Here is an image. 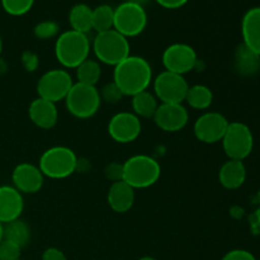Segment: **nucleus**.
Returning <instances> with one entry per match:
<instances>
[{
	"instance_id": "obj_1",
	"label": "nucleus",
	"mask_w": 260,
	"mask_h": 260,
	"mask_svg": "<svg viewBox=\"0 0 260 260\" xmlns=\"http://www.w3.org/2000/svg\"><path fill=\"white\" fill-rule=\"evenodd\" d=\"M113 81L124 96H134L147 90L152 81V69L144 57L129 55L114 66Z\"/></svg>"
},
{
	"instance_id": "obj_2",
	"label": "nucleus",
	"mask_w": 260,
	"mask_h": 260,
	"mask_svg": "<svg viewBox=\"0 0 260 260\" xmlns=\"http://www.w3.org/2000/svg\"><path fill=\"white\" fill-rule=\"evenodd\" d=\"M90 41L88 36L69 29L61 33L55 43V56L65 69H76L83 61L89 58Z\"/></svg>"
},
{
	"instance_id": "obj_3",
	"label": "nucleus",
	"mask_w": 260,
	"mask_h": 260,
	"mask_svg": "<svg viewBox=\"0 0 260 260\" xmlns=\"http://www.w3.org/2000/svg\"><path fill=\"white\" fill-rule=\"evenodd\" d=\"M160 164L149 155H134L123 162V182L134 189H145L159 180Z\"/></svg>"
},
{
	"instance_id": "obj_4",
	"label": "nucleus",
	"mask_w": 260,
	"mask_h": 260,
	"mask_svg": "<svg viewBox=\"0 0 260 260\" xmlns=\"http://www.w3.org/2000/svg\"><path fill=\"white\" fill-rule=\"evenodd\" d=\"M78 159L70 147L53 146L41 155L38 168L50 179H65L76 172Z\"/></svg>"
},
{
	"instance_id": "obj_5",
	"label": "nucleus",
	"mask_w": 260,
	"mask_h": 260,
	"mask_svg": "<svg viewBox=\"0 0 260 260\" xmlns=\"http://www.w3.org/2000/svg\"><path fill=\"white\" fill-rule=\"evenodd\" d=\"M93 51L99 62L116 66L129 56L128 38L122 36L116 29L96 33L93 41Z\"/></svg>"
},
{
	"instance_id": "obj_6",
	"label": "nucleus",
	"mask_w": 260,
	"mask_h": 260,
	"mask_svg": "<svg viewBox=\"0 0 260 260\" xmlns=\"http://www.w3.org/2000/svg\"><path fill=\"white\" fill-rule=\"evenodd\" d=\"M102 99L95 86L74 83L65 98L66 109L79 119L93 117L101 108Z\"/></svg>"
},
{
	"instance_id": "obj_7",
	"label": "nucleus",
	"mask_w": 260,
	"mask_h": 260,
	"mask_svg": "<svg viewBox=\"0 0 260 260\" xmlns=\"http://www.w3.org/2000/svg\"><path fill=\"white\" fill-rule=\"evenodd\" d=\"M221 142L229 159L244 161L253 151L254 136L248 124L230 122Z\"/></svg>"
},
{
	"instance_id": "obj_8",
	"label": "nucleus",
	"mask_w": 260,
	"mask_h": 260,
	"mask_svg": "<svg viewBox=\"0 0 260 260\" xmlns=\"http://www.w3.org/2000/svg\"><path fill=\"white\" fill-rule=\"evenodd\" d=\"M147 24L146 10L141 5L124 2L114 9L113 29L126 38L141 35Z\"/></svg>"
},
{
	"instance_id": "obj_9",
	"label": "nucleus",
	"mask_w": 260,
	"mask_h": 260,
	"mask_svg": "<svg viewBox=\"0 0 260 260\" xmlns=\"http://www.w3.org/2000/svg\"><path fill=\"white\" fill-rule=\"evenodd\" d=\"M74 85L73 76L65 69H52L43 74L37 83L38 96L52 103L65 101Z\"/></svg>"
},
{
	"instance_id": "obj_10",
	"label": "nucleus",
	"mask_w": 260,
	"mask_h": 260,
	"mask_svg": "<svg viewBox=\"0 0 260 260\" xmlns=\"http://www.w3.org/2000/svg\"><path fill=\"white\" fill-rule=\"evenodd\" d=\"M154 95L161 103H183L189 89L183 75L164 70L154 79Z\"/></svg>"
},
{
	"instance_id": "obj_11",
	"label": "nucleus",
	"mask_w": 260,
	"mask_h": 260,
	"mask_svg": "<svg viewBox=\"0 0 260 260\" xmlns=\"http://www.w3.org/2000/svg\"><path fill=\"white\" fill-rule=\"evenodd\" d=\"M198 62L200 60L197 52L187 43H173L165 48L162 53V65L165 70L183 76L194 70Z\"/></svg>"
},
{
	"instance_id": "obj_12",
	"label": "nucleus",
	"mask_w": 260,
	"mask_h": 260,
	"mask_svg": "<svg viewBox=\"0 0 260 260\" xmlns=\"http://www.w3.org/2000/svg\"><path fill=\"white\" fill-rule=\"evenodd\" d=\"M229 123L223 114L218 112H205L194 122L193 131L198 141L203 144H216L222 140Z\"/></svg>"
},
{
	"instance_id": "obj_13",
	"label": "nucleus",
	"mask_w": 260,
	"mask_h": 260,
	"mask_svg": "<svg viewBox=\"0 0 260 260\" xmlns=\"http://www.w3.org/2000/svg\"><path fill=\"white\" fill-rule=\"evenodd\" d=\"M141 121L132 112H119L108 123V134L118 144H129L141 134Z\"/></svg>"
},
{
	"instance_id": "obj_14",
	"label": "nucleus",
	"mask_w": 260,
	"mask_h": 260,
	"mask_svg": "<svg viewBox=\"0 0 260 260\" xmlns=\"http://www.w3.org/2000/svg\"><path fill=\"white\" fill-rule=\"evenodd\" d=\"M152 119L161 131L178 132L187 126L189 114L182 103H160Z\"/></svg>"
},
{
	"instance_id": "obj_15",
	"label": "nucleus",
	"mask_w": 260,
	"mask_h": 260,
	"mask_svg": "<svg viewBox=\"0 0 260 260\" xmlns=\"http://www.w3.org/2000/svg\"><path fill=\"white\" fill-rule=\"evenodd\" d=\"M13 187L22 194H35L43 187L45 175L42 174L38 165L30 162H20L13 169Z\"/></svg>"
},
{
	"instance_id": "obj_16",
	"label": "nucleus",
	"mask_w": 260,
	"mask_h": 260,
	"mask_svg": "<svg viewBox=\"0 0 260 260\" xmlns=\"http://www.w3.org/2000/svg\"><path fill=\"white\" fill-rule=\"evenodd\" d=\"M24 208V200L13 185H0V222H12L20 217Z\"/></svg>"
},
{
	"instance_id": "obj_17",
	"label": "nucleus",
	"mask_w": 260,
	"mask_h": 260,
	"mask_svg": "<svg viewBox=\"0 0 260 260\" xmlns=\"http://www.w3.org/2000/svg\"><path fill=\"white\" fill-rule=\"evenodd\" d=\"M28 117L35 126L42 129H50L58 121V111L56 103L42 98H36L28 107Z\"/></svg>"
},
{
	"instance_id": "obj_18",
	"label": "nucleus",
	"mask_w": 260,
	"mask_h": 260,
	"mask_svg": "<svg viewBox=\"0 0 260 260\" xmlns=\"http://www.w3.org/2000/svg\"><path fill=\"white\" fill-rule=\"evenodd\" d=\"M243 43L260 56V7H254L244 14L241 20Z\"/></svg>"
},
{
	"instance_id": "obj_19",
	"label": "nucleus",
	"mask_w": 260,
	"mask_h": 260,
	"mask_svg": "<svg viewBox=\"0 0 260 260\" xmlns=\"http://www.w3.org/2000/svg\"><path fill=\"white\" fill-rule=\"evenodd\" d=\"M107 201L114 212H128L135 203V189L123 180L114 182L109 187Z\"/></svg>"
},
{
	"instance_id": "obj_20",
	"label": "nucleus",
	"mask_w": 260,
	"mask_h": 260,
	"mask_svg": "<svg viewBox=\"0 0 260 260\" xmlns=\"http://www.w3.org/2000/svg\"><path fill=\"white\" fill-rule=\"evenodd\" d=\"M246 180V168L244 161L231 160L223 162L218 172V182L226 189H239Z\"/></svg>"
},
{
	"instance_id": "obj_21",
	"label": "nucleus",
	"mask_w": 260,
	"mask_h": 260,
	"mask_svg": "<svg viewBox=\"0 0 260 260\" xmlns=\"http://www.w3.org/2000/svg\"><path fill=\"white\" fill-rule=\"evenodd\" d=\"M234 66L239 75L253 76L260 70V56L244 43H240L235 51Z\"/></svg>"
},
{
	"instance_id": "obj_22",
	"label": "nucleus",
	"mask_w": 260,
	"mask_h": 260,
	"mask_svg": "<svg viewBox=\"0 0 260 260\" xmlns=\"http://www.w3.org/2000/svg\"><path fill=\"white\" fill-rule=\"evenodd\" d=\"M71 29L86 35L93 29V9L86 4H75L69 12Z\"/></svg>"
},
{
	"instance_id": "obj_23",
	"label": "nucleus",
	"mask_w": 260,
	"mask_h": 260,
	"mask_svg": "<svg viewBox=\"0 0 260 260\" xmlns=\"http://www.w3.org/2000/svg\"><path fill=\"white\" fill-rule=\"evenodd\" d=\"M3 239L17 244L20 248H24L30 241V228L27 222L20 218L3 225Z\"/></svg>"
},
{
	"instance_id": "obj_24",
	"label": "nucleus",
	"mask_w": 260,
	"mask_h": 260,
	"mask_svg": "<svg viewBox=\"0 0 260 260\" xmlns=\"http://www.w3.org/2000/svg\"><path fill=\"white\" fill-rule=\"evenodd\" d=\"M157 107V98L149 90H144L132 96V113L139 118H154Z\"/></svg>"
},
{
	"instance_id": "obj_25",
	"label": "nucleus",
	"mask_w": 260,
	"mask_h": 260,
	"mask_svg": "<svg viewBox=\"0 0 260 260\" xmlns=\"http://www.w3.org/2000/svg\"><path fill=\"white\" fill-rule=\"evenodd\" d=\"M184 102L190 108L197 109V111H206L212 104L213 93L208 86L197 84V85L189 86Z\"/></svg>"
},
{
	"instance_id": "obj_26",
	"label": "nucleus",
	"mask_w": 260,
	"mask_h": 260,
	"mask_svg": "<svg viewBox=\"0 0 260 260\" xmlns=\"http://www.w3.org/2000/svg\"><path fill=\"white\" fill-rule=\"evenodd\" d=\"M75 70L78 83L85 84V85L95 86L102 75V68L99 61L91 60V58H86L85 61H83Z\"/></svg>"
},
{
	"instance_id": "obj_27",
	"label": "nucleus",
	"mask_w": 260,
	"mask_h": 260,
	"mask_svg": "<svg viewBox=\"0 0 260 260\" xmlns=\"http://www.w3.org/2000/svg\"><path fill=\"white\" fill-rule=\"evenodd\" d=\"M114 9L108 4H102L93 9V29L96 33L113 29Z\"/></svg>"
},
{
	"instance_id": "obj_28",
	"label": "nucleus",
	"mask_w": 260,
	"mask_h": 260,
	"mask_svg": "<svg viewBox=\"0 0 260 260\" xmlns=\"http://www.w3.org/2000/svg\"><path fill=\"white\" fill-rule=\"evenodd\" d=\"M5 13L13 17L24 15L32 9L35 0H0Z\"/></svg>"
},
{
	"instance_id": "obj_29",
	"label": "nucleus",
	"mask_w": 260,
	"mask_h": 260,
	"mask_svg": "<svg viewBox=\"0 0 260 260\" xmlns=\"http://www.w3.org/2000/svg\"><path fill=\"white\" fill-rule=\"evenodd\" d=\"M60 32V25L53 20H42L35 25L33 33L40 40H51Z\"/></svg>"
},
{
	"instance_id": "obj_30",
	"label": "nucleus",
	"mask_w": 260,
	"mask_h": 260,
	"mask_svg": "<svg viewBox=\"0 0 260 260\" xmlns=\"http://www.w3.org/2000/svg\"><path fill=\"white\" fill-rule=\"evenodd\" d=\"M99 95H101L102 101H104L106 103L109 104L118 103V102L124 96L114 81L106 84V85L99 90Z\"/></svg>"
},
{
	"instance_id": "obj_31",
	"label": "nucleus",
	"mask_w": 260,
	"mask_h": 260,
	"mask_svg": "<svg viewBox=\"0 0 260 260\" xmlns=\"http://www.w3.org/2000/svg\"><path fill=\"white\" fill-rule=\"evenodd\" d=\"M22 255V248L17 244L3 239L0 241V260H19Z\"/></svg>"
},
{
	"instance_id": "obj_32",
	"label": "nucleus",
	"mask_w": 260,
	"mask_h": 260,
	"mask_svg": "<svg viewBox=\"0 0 260 260\" xmlns=\"http://www.w3.org/2000/svg\"><path fill=\"white\" fill-rule=\"evenodd\" d=\"M104 174H106L107 179L111 180L112 183L123 180V164L111 162L109 165H107L106 170H104Z\"/></svg>"
},
{
	"instance_id": "obj_33",
	"label": "nucleus",
	"mask_w": 260,
	"mask_h": 260,
	"mask_svg": "<svg viewBox=\"0 0 260 260\" xmlns=\"http://www.w3.org/2000/svg\"><path fill=\"white\" fill-rule=\"evenodd\" d=\"M221 260H256L253 253L245 249H234L228 251Z\"/></svg>"
},
{
	"instance_id": "obj_34",
	"label": "nucleus",
	"mask_w": 260,
	"mask_h": 260,
	"mask_svg": "<svg viewBox=\"0 0 260 260\" xmlns=\"http://www.w3.org/2000/svg\"><path fill=\"white\" fill-rule=\"evenodd\" d=\"M22 62H23V65H24L25 70L35 71L38 66V57L33 52L27 51V52L23 53Z\"/></svg>"
},
{
	"instance_id": "obj_35",
	"label": "nucleus",
	"mask_w": 260,
	"mask_h": 260,
	"mask_svg": "<svg viewBox=\"0 0 260 260\" xmlns=\"http://www.w3.org/2000/svg\"><path fill=\"white\" fill-rule=\"evenodd\" d=\"M41 260H68L65 253L57 248H48L43 251Z\"/></svg>"
},
{
	"instance_id": "obj_36",
	"label": "nucleus",
	"mask_w": 260,
	"mask_h": 260,
	"mask_svg": "<svg viewBox=\"0 0 260 260\" xmlns=\"http://www.w3.org/2000/svg\"><path fill=\"white\" fill-rule=\"evenodd\" d=\"M155 2L165 9H179L187 4L188 0H155Z\"/></svg>"
},
{
	"instance_id": "obj_37",
	"label": "nucleus",
	"mask_w": 260,
	"mask_h": 260,
	"mask_svg": "<svg viewBox=\"0 0 260 260\" xmlns=\"http://www.w3.org/2000/svg\"><path fill=\"white\" fill-rule=\"evenodd\" d=\"M249 222H250L251 233H253L254 235H260V210L255 211L253 215H250Z\"/></svg>"
},
{
	"instance_id": "obj_38",
	"label": "nucleus",
	"mask_w": 260,
	"mask_h": 260,
	"mask_svg": "<svg viewBox=\"0 0 260 260\" xmlns=\"http://www.w3.org/2000/svg\"><path fill=\"white\" fill-rule=\"evenodd\" d=\"M231 215L235 216V217H241L244 215V211L240 207H233L231 208Z\"/></svg>"
},
{
	"instance_id": "obj_39",
	"label": "nucleus",
	"mask_w": 260,
	"mask_h": 260,
	"mask_svg": "<svg viewBox=\"0 0 260 260\" xmlns=\"http://www.w3.org/2000/svg\"><path fill=\"white\" fill-rule=\"evenodd\" d=\"M126 2L134 3V4H137V5H141V7H145V5H146L147 3L150 2V0H126Z\"/></svg>"
},
{
	"instance_id": "obj_40",
	"label": "nucleus",
	"mask_w": 260,
	"mask_h": 260,
	"mask_svg": "<svg viewBox=\"0 0 260 260\" xmlns=\"http://www.w3.org/2000/svg\"><path fill=\"white\" fill-rule=\"evenodd\" d=\"M139 260H156V259L152 258V256H142V258H140Z\"/></svg>"
},
{
	"instance_id": "obj_41",
	"label": "nucleus",
	"mask_w": 260,
	"mask_h": 260,
	"mask_svg": "<svg viewBox=\"0 0 260 260\" xmlns=\"http://www.w3.org/2000/svg\"><path fill=\"white\" fill-rule=\"evenodd\" d=\"M3 240V223L0 222V241Z\"/></svg>"
},
{
	"instance_id": "obj_42",
	"label": "nucleus",
	"mask_w": 260,
	"mask_h": 260,
	"mask_svg": "<svg viewBox=\"0 0 260 260\" xmlns=\"http://www.w3.org/2000/svg\"><path fill=\"white\" fill-rule=\"evenodd\" d=\"M3 52V40H2V36H0V56H2Z\"/></svg>"
},
{
	"instance_id": "obj_43",
	"label": "nucleus",
	"mask_w": 260,
	"mask_h": 260,
	"mask_svg": "<svg viewBox=\"0 0 260 260\" xmlns=\"http://www.w3.org/2000/svg\"><path fill=\"white\" fill-rule=\"evenodd\" d=\"M19 260H25V259H19Z\"/></svg>"
},
{
	"instance_id": "obj_44",
	"label": "nucleus",
	"mask_w": 260,
	"mask_h": 260,
	"mask_svg": "<svg viewBox=\"0 0 260 260\" xmlns=\"http://www.w3.org/2000/svg\"><path fill=\"white\" fill-rule=\"evenodd\" d=\"M259 260H260V259H259Z\"/></svg>"
}]
</instances>
